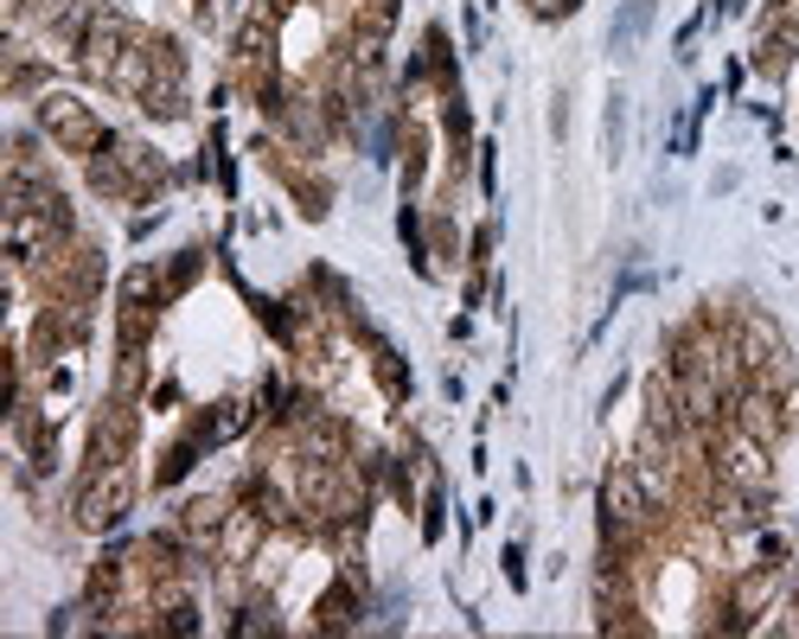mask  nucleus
I'll use <instances>...</instances> for the list:
<instances>
[{
  "label": "nucleus",
  "instance_id": "1",
  "mask_svg": "<svg viewBox=\"0 0 799 639\" xmlns=\"http://www.w3.org/2000/svg\"><path fill=\"white\" fill-rule=\"evenodd\" d=\"M122 505H128V473L122 467H110V473H96L90 487H83V499H77V525L103 530L122 518Z\"/></svg>",
  "mask_w": 799,
  "mask_h": 639
},
{
  "label": "nucleus",
  "instance_id": "2",
  "mask_svg": "<svg viewBox=\"0 0 799 639\" xmlns=\"http://www.w3.org/2000/svg\"><path fill=\"white\" fill-rule=\"evenodd\" d=\"M45 128H52L65 148H90V141H96V122H90V110H83V103H71V96H52V103H45Z\"/></svg>",
  "mask_w": 799,
  "mask_h": 639
},
{
  "label": "nucleus",
  "instance_id": "4",
  "mask_svg": "<svg viewBox=\"0 0 799 639\" xmlns=\"http://www.w3.org/2000/svg\"><path fill=\"white\" fill-rule=\"evenodd\" d=\"M634 518H640V487L627 473H614L608 480V525H634Z\"/></svg>",
  "mask_w": 799,
  "mask_h": 639
},
{
  "label": "nucleus",
  "instance_id": "3",
  "mask_svg": "<svg viewBox=\"0 0 799 639\" xmlns=\"http://www.w3.org/2000/svg\"><path fill=\"white\" fill-rule=\"evenodd\" d=\"M647 20H652V0H627V7H620V20H614V33H608V45H614V52H634L640 33H647Z\"/></svg>",
  "mask_w": 799,
  "mask_h": 639
}]
</instances>
